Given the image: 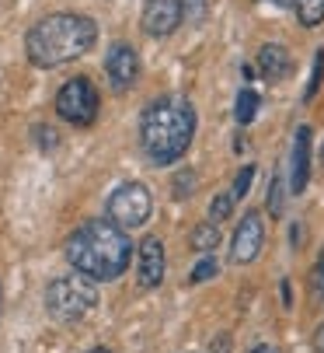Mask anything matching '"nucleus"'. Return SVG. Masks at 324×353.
<instances>
[{
	"label": "nucleus",
	"mask_w": 324,
	"mask_h": 353,
	"mask_svg": "<svg viewBox=\"0 0 324 353\" xmlns=\"http://www.w3.org/2000/svg\"><path fill=\"white\" fill-rule=\"evenodd\" d=\"M195 105L185 94H160L140 112V147L150 165L164 168L185 158L195 137Z\"/></svg>",
	"instance_id": "obj_1"
},
{
	"label": "nucleus",
	"mask_w": 324,
	"mask_h": 353,
	"mask_svg": "<svg viewBox=\"0 0 324 353\" xmlns=\"http://www.w3.org/2000/svg\"><path fill=\"white\" fill-rule=\"evenodd\" d=\"M98 42V21L77 11H56L39 18L25 32V57L39 70H56L87 57Z\"/></svg>",
	"instance_id": "obj_2"
},
{
	"label": "nucleus",
	"mask_w": 324,
	"mask_h": 353,
	"mask_svg": "<svg viewBox=\"0 0 324 353\" xmlns=\"http://www.w3.org/2000/svg\"><path fill=\"white\" fill-rule=\"evenodd\" d=\"M67 259L70 266L87 276L91 283H112L129 270L133 259V241L129 231L116 228L112 221H84L70 238H67Z\"/></svg>",
	"instance_id": "obj_3"
},
{
	"label": "nucleus",
	"mask_w": 324,
	"mask_h": 353,
	"mask_svg": "<svg viewBox=\"0 0 324 353\" xmlns=\"http://www.w3.org/2000/svg\"><path fill=\"white\" fill-rule=\"evenodd\" d=\"M94 305H98V290L80 273L52 276L45 287V312L56 322H80L87 312H94Z\"/></svg>",
	"instance_id": "obj_4"
},
{
	"label": "nucleus",
	"mask_w": 324,
	"mask_h": 353,
	"mask_svg": "<svg viewBox=\"0 0 324 353\" xmlns=\"http://www.w3.org/2000/svg\"><path fill=\"white\" fill-rule=\"evenodd\" d=\"M150 214H153V196L136 179L116 185L112 196H108V221H112L116 228H122V231L143 228L150 221Z\"/></svg>",
	"instance_id": "obj_5"
},
{
	"label": "nucleus",
	"mask_w": 324,
	"mask_h": 353,
	"mask_svg": "<svg viewBox=\"0 0 324 353\" xmlns=\"http://www.w3.org/2000/svg\"><path fill=\"white\" fill-rule=\"evenodd\" d=\"M101 109V94L94 88L91 77H70L60 91H56V116L70 126H94Z\"/></svg>",
	"instance_id": "obj_6"
},
{
	"label": "nucleus",
	"mask_w": 324,
	"mask_h": 353,
	"mask_svg": "<svg viewBox=\"0 0 324 353\" xmlns=\"http://www.w3.org/2000/svg\"><path fill=\"white\" fill-rule=\"evenodd\" d=\"M265 245V221L258 210H248L237 228H234V238H230V263L234 266H248L258 259V252Z\"/></svg>",
	"instance_id": "obj_7"
},
{
	"label": "nucleus",
	"mask_w": 324,
	"mask_h": 353,
	"mask_svg": "<svg viewBox=\"0 0 324 353\" xmlns=\"http://www.w3.org/2000/svg\"><path fill=\"white\" fill-rule=\"evenodd\" d=\"M105 74L116 91H129L140 81V53L133 42H112L105 53Z\"/></svg>",
	"instance_id": "obj_8"
},
{
	"label": "nucleus",
	"mask_w": 324,
	"mask_h": 353,
	"mask_svg": "<svg viewBox=\"0 0 324 353\" xmlns=\"http://www.w3.org/2000/svg\"><path fill=\"white\" fill-rule=\"evenodd\" d=\"M182 25V4L178 0H147L143 14H140V28L150 39H168L175 35Z\"/></svg>",
	"instance_id": "obj_9"
},
{
	"label": "nucleus",
	"mask_w": 324,
	"mask_h": 353,
	"mask_svg": "<svg viewBox=\"0 0 324 353\" xmlns=\"http://www.w3.org/2000/svg\"><path fill=\"white\" fill-rule=\"evenodd\" d=\"M136 266H140V287H147V290H153V287H160V280H164V270H168V263H164V241H160L157 234H147L143 241H140V248H136Z\"/></svg>",
	"instance_id": "obj_10"
},
{
	"label": "nucleus",
	"mask_w": 324,
	"mask_h": 353,
	"mask_svg": "<svg viewBox=\"0 0 324 353\" xmlns=\"http://www.w3.org/2000/svg\"><path fill=\"white\" fill-rule=\"evenodd\" d=\"M310 182V126H296L290 143V192L300 196Z\"/></svg>",
	"instance_id": "obj_11"
},
{
	"label": "nucleus",
	"mask_w": 324,
	"mask_h": 353,
	"mask_svg": "<svg viewBox=\"0 0 324 353\" xmlns=\"http://www.w3.org/2000/svg\"><path fill=\"white\" fill-rule=\"evenodd\" d=\"M258 70H261V77H265L268 84L283 81V77L293 70V57H290V49H286L283 42H265V46L258 49Z\"/></svg>",
	"instance_id": "obj_12"
},
{
	"label": "nucleus",
	"mask_w": 324,
	"mask_h": 353,
	"mask_svg": "<svg viewBox=\"0 0 324 353\" xmlns=\"http://www.w3.org/2000/svg\"><path fill=\"white\" fill-rule=\"evenodd\" d=\"M258 109H261V94L251 91V88H241L237 98H234V119H237L241 126H248V123H255Z\"/></svg>",
	"instance_id": "obj_13"
},
{
	"label": "nucleus",
	"mask_w": 324,
	"mask_h": 353,
	"mask_svg": "<svg viewBox=\"0 0 324 353\" xmlns=\"http://www.w3.org/2000/svg\"><path fill=\"white\" fill-rule=\"evenodd\" d=\"M188 245H192V252H199V256H209V252L220 245V228L209 224V221L195 224L192 234H188Z\"/></svg>",
	"instance_id": "obj_14"
},
{
	"label": "nucleus",
	"mask_w": 324,
	"mask_h": 353,
	"mask_svg": "<svg viewBox=\"0 0 324 353\" xmlns=\"http://www.w3.org/2000/svg\"><path fill=\"white\" fill-rule=\"evenodd\" d=\"M290 8H296V21H300L303 28L324 25V0H293Z\"/></svg>",
	"instance_id": "obj_15"
},
{
	"label": "nucleus",
	"mask_w": 324,
	"mask_h": 353,
	"mask_svg": "<svg viewBox=\"0 0 324 353\" xmlns=\"http://www.w3.org/2000/svg\"><path fill=\"white\" fill-rule=\"evenodd\" d=\"M230 214H234V196H230V192H216L213 203H209V224L220 228Z\"/></svg>",
	"instance_id": "obj_16"
},
{
	"label": "nucleus",
	"mask_w": 324,
	"mask_h": 353,
	"mask_svg": "<svg viewBox=\"0 0 324 353\" xmlns=\"http://www.w3.org/2000/svg\"><path fill=\"white\" fill-rule=\"evenodd\" d=\"M178 4H182V21H188V25H202L206 21L209 0H178Z\"/></svg>",
	"instance_id": "obj_17"
},
{
	"label": "nucleus",
	"mask_w": 324,
	"mask_h": 353,
	"mask_svg": "<svg viewBox=\"0 0 324 353\" xmlns=\"http://www.w3.org/2000/svg\"><path fill=\"white\" fill-rule=\"evenodd\" d=\"M171 189H175V199H188L192 189H195V172H192V168H182V172L171 179Z\"/></svg>",
	"instance_id": "obj_18"
},
{
	"label": "nucleus",
	"mask_w": 324,
	"mask_h": 353,
	"mask_svg": "<svg viewBox=\"0 0 324 353\" xmlns=\"http://www.w3.org/2000/svg\"><path fill=\"white\" fill-rule=\"evenodd\" d=\"M321 81H324V49H317V57H314V70H310V81H307V91H303V98H307V102H310V98L317 94Z\"/></svg>",
	"instance_id": "obj_19"
},
{
	"label": "nucleus",
	"mask_w": 324,
	"mask_h": 353,
	"mask_svg": "<svg viewBox=\"0 0 324 353\" xmlns=\"http://www.w3.org/2000/svg\"><path fill=\"white\" fill-rule=\"evenodd\" d=\"M251 182H255V165H244V168L237 172V179H234L230 196H234V199H244V196L251 192Z\"/></svg>",
	"instance_id": "obj_20"
},
{
	"label": "nucleus",
	"mask_w": 324,
	"mask_h": 353,
	"mask_svg": "<svg viewBox=\"0 0 324 353\" xmlns=\"http://www.w3.org/2000/svg\"><path fill=\"white\" fill-rule=\"evenodd\" d=\"M268 214H272V217L283 214V179L279 175L268 182Z\"/></svg>",
	"instance_id": "obj_21"
},
{
	"label": "nucleus",
	"mask_w": 324,
	"mask_h": 353,
	"mask_svg": "<svg viewBox=\"0 0 324 353\" xmlns=\"http://www.w3.org/2000/svg\"><path fill=\"white\" fill-rule=\"evenodd\" d=\"M213 276H216V259H213V256H206V259L192 270V276H188V280H192V283H206V280H213Z\"/></svg>",
	"instance_id": "obj_22"
},
{
	"label": "nucleus",
	"mask_w": 324,
	"mask_h": 353,
	"mask_svg": "<svg viewBox=\"0 0 324 353\" xmlns=\"http://www.w3.org/2000/svg\"><path fill=\"white\" fill-rule=\"evenodd\" d=\"M32 137H35V143H39L42 150H52V147H56V130H52V126H35Z\"/></svg>",
	"instance_id": "obj_23"
},
{
	"label": "nucleus",
	"mask_w": 324,
	"mask_h": 353,
	"mask_svg": "<svg viewBox=\"0 0 324 353\" xmlns=\"http://www.w3.org/2000/svg\"><path fill=\"white\" fill-rule=\"evenodd\" d=\"M227 350H230V336L227 332L216 339V343H209V353H227Z\"/></svg>",
	"instance_id": "obj_24"
},
{
	"label": "nucleus",
	"mask_w": 324,
	"mask_h": 353,
	"mask_svg": "<svg viewBox=\"0 0 324 353\" xmlns=\"http://www.w3.org/2000/svg\"><path fill=\"white\" fill-rule=\"evenodd\" d=\"M314 343H317V350L324 353V325H317V336H314Z\"/></svg>",
	"instance_id": "obj_25"
},
{
	"label": "nucleus",
	"mask_w": 324,
	"mask_h": 353,
	"mask_svg": "<svg viewBox=\"0 0 324 353\" xmlns=\"http://www.w3.org/2000/svg\"><path fill=\"white\" fill-rule=\"evenodd\" d=\"M261 4H276V8H290L293 0H261Z\"/></svg>",
	"instance_id": "obj_26"
},
{
	"label": "nucleus",
	"mask_w": 324,
	"mask_h": 353,
	"mask_svg": "<svg viewBox=\"0 0 324 353\" xmlns=\"http://www.w3.org/2000/svg\"><path fill=\"white\" fill-rule=\"evenodd\" d=\"M251 353H279V350H276V346H255Z\"/></svg>",
	"instance_id": "obj_27"
},
{
	"label": "nucleus",
	"mask_w": 324,
	"mask_h": 353,
	"mask_svg": "<svg viewBox=\"0 0 324 353\" xmlns=\"http://www.w3.org/2000/svg\"><path fill=\"white\" fill-rule=\"evenodd\" d=\"M87 353H112V350H108V346H91Z\"/></svg>",
	"instance_id": "obj_28"
},
{
	"label": "nucleus",
	"mask_w": 324,
	"mask_h": 353,
	"mask_svg": "<svg viewBox=\"0 0 324 353\" xmlns=\"http://www.w3.org/2000/svg\"><path fill=\"white\" fill-rule=\"evenodd\" d=\"M314 270H321V273H324V248H321V259H317V266H314Z\"/></svg>",
	"instance_id": "obj_29"
},
{
	"label": "nucleus",
	"mask_w": 324,
	"mask_h": 353,
	"mask_svg": "<svg viewBox=\"0 0 324 353\" xmlns=\"http://www.w3.org/2000/svg\"><path fill=\"white\" fill-rule=\"evenodd\" d=\"M0 315H4V290H0Z\"/></svg>",
	"instance_id": "obj_30"
},
{
	"label": "nucleus",
	"mask_w": 324,
	"mask_h": 353,
	"mask_svg": "<svg viewBox=\"0 0 324 353\" xmlns=\"http://www.w3.org/2000/svg\"><path fill=\"white\" fill-rule=\"evenodd\" d=\"M321 161H324V143H321Z\"/></svg>",
	"instance_id": "obj_31"
}]
</instances>
